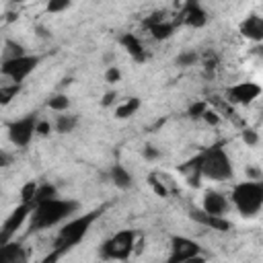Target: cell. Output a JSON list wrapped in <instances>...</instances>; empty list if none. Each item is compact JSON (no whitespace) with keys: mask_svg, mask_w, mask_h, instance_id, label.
Returning <instances> with one entry per match:
<instances>
[{"mask_svg":"<svg viewBox=\"0 0 263 263\" xmlns=\"http://www.w3.org/2000/svg\"><path fill=\"white\" fill-rule=\"evenodd\" d=\"M80 203L70 197H53L47 201H41L33 205V212L29 216V232H41L53 226H62L68 222L74 214H78Z\"/></svg>","mask_w":263,"mask_h":263,"instance_id":"1","label":"cell"},{"mask_svg":"<svg viewBox=\"0 0 263 263\" xmlns=\"http://www.w3.org/2000/svg\"><path fill=\"white\" fill-rule=\"evenodd\" d=\"M105 210H107V205H101V208H95V210H90V212H86V214L74 216V218H70L68 222H64L62 228L58 230V236H55L51 249H58V251H62L64 255L70 253L76 245L82 242V238L88 234L90 226L103 216Z\"/></svg>","mask_w":263,"mask_h":263,"instance_id":"2","label":"cell"},{"mask_svg":"<svg viewBox=\"0 0 263 263\" xmlns=\"http://www.w3.org/2000/svg\"><path fill=\"white\" fill-rule=\"evenodd\" d=\"M228 201L242 218H257L263 210V183L251 179L236 183L230 191Z\"/></svg>","mask_w":263,"mask_h":263,"instance_id":"3","label":"cell"},{"mask_svg":"<svg viewBox=\"0 0 263 263\" xmlns=\"http://www.w3.org/2000/svg\"><path fill=\"white\" fill-rule=\"evenodd\" d=\"M197 156H199L201 177H205L210 181H230L234 177L232 160H230V156H228V152L224 150L222 144L208 146Z\"/></svg>","mask_w":263,"mask_h":263,"instance_id":"4","label":"cell"},{"mask_svg":"<svg viewBox=\"0 0 263 263\" xmlns=\"http://www.w3.org/2000/svg\"><path fill=\"white\" fill-rule=\"evenodd\" d=\"M138 240V230L134 228H123L115 234H111L103 245L99 247V257L103 261H125L132 257Z\"/></svg>","mask_w":263,"mask_h":263,"instance_id":"5","label":"cell"},{"mask_svg":"<svg viewBox=\"0 0 263 263\" xmlns=\"http://www.w3.org/2000/svg\"><path fill=\"white\" fill-rule=\"evenodd\" d=\"M39 62H41L39 55L25 53V55H21V58L0 62V74H2L4 78H8L12 84H23V82L37 70Z\"/></svg>","mask_w":263,"mask_h":263,"instance_id":"6","label":"cell"},{"mask_svg":"<svg viewBox=\"0 0 263 263\" xmlns=\"http://www.w3.org/2000/svg\"><path fill=\"white\" fill-rule=\"evenodd\" d=\"M37 123H39V113L33 111V113H27L14 121L8 123L6 132H8V142L14 146V148H27L33 138H35V132H37Z\"/></svg>","mask_w":263,"mask_h":263,"instance_id":"7","label":"cell"},{"mask_svg":"<svg viewBox=\"0 0 263 263\" xmlns=\"http://www.w3.org/2000/svg\"><path fill=\"white\" fill-rule=\"evenodd\" d=\"M201 255V245L189 236L173 234L168 240V257L166 263H187L191 257Z\"/></svg>","mask_w":263,"mask_h":263,"instance_id":"8","label":"cell"},{"mask_svg":"<svg viewBox=\"0 0 263 263\" xmlns=\"http://www.w3.org/2000/svg\"><path fill=\"white\" fill-rule=\"evenodd\" d=\"M31 212H33V205H31V203H18V205L4 218V222L0 224V245L14 240V234H16V232L23 228V224L29 220Z\"/></svg>","mask_w":263,"mask_h":263,"instance_id":"9","label":"cell"},{"mask_svg":"<svg viewBox=\"0 0 263 263\" xmlns=\"http://www.w3.org/2000/svg\"><path fill=\"white\" fill-rule=\"evenodd\" d=\"M261 92H263L261 84L245 80V82H236L226 88V101L232 105H251L255 99L261 97Z\"/></svg>","mask_w":263,"mask_h":263,"instance_id":"10","label":"cell"},{"mask_svg":"<svg viewBox=\"0 0 263 263\" xmlns=\"http://www.w3.org/2000/svg\"><path fill=\"white\" fill-rule=\"evenodd\" d=\"M146 29H148V33L156 39V41H166V39H171L173 35H175V31H177V21H168L166 16H164V12H154V14H150L148 18H144V23H142Z\"/></svg>","mask_w":263,"mask_h":263,"instance_id":"11","label":"cell"},{"mask_svg":"<svg viewBox=\"0 0 263 263\" xmlns=\"http://www.w3.org/2000/svg\"><path fill=\"white\" fill-rule=\"evenodd\" d=\"M177 25H185V27H191V29H201V27L208 25V12L199 2L189 0L181 6L179 16H177Z\"/></svg>","mask_w":263,"mask_h":263,"instance_id":"12","label":"cell"},{"mask_svg":"<svg viewBox=\"0 0 263 263\" xmlns=\"http://www.w3.org/2000/svg\"><path fill=\"white\" fill-rule=\"evenodd\" d=\"M189 218L199 226H205L218 232H228L232 226L230 220H226V216H212V214H205L201 208H189Z\"/></svg>","mask_w":263,"mask_h":263,"instance_id":"13","label":"cell"},{"mask_svg":"<svg viewBox=\"0 0 263 263\" xmlns=\"http://www.w3.org/2000/svg\"><path fill=\"white\" fill-rule=\"evenodd\" d=\"M230 208V201L224 193L216 191V189H210L203 193V199H201V210L205 214H212V216H226Z\"/></svg>","mask_w":263,"mask_h":263,"instance_id":"14","label":"cell"},{"mask_svg":"<svg viewBox=\"0 0 263 263\" xmlns=\"http://www.w3.org/2000/svg\"><path fill=\"white\" fill-rule=\"evenodd\" d=\"M238 31L249 41H255V43L263 41V16H259V14L245 16L240 21V25H238Z\"/></svg>","mask_w":263,"mask_h":263,"instance_id":"15","label":"cell"},{"mask_svg":"<svg viewBox=\"0 0 263 263\" xmlns=\"http://www.w3.org/2000/svg\"><path fill=\"white\" fill-rule=\"evenodd\" d=\"M107 177H109V183H111L115 189H119V191H127V189L134 187V175H132L123 164H119V162L111 164Z\"/></svg>","mask_w":263,"mask_h":263,"instance_id":"16","label":"cell"},{"mask_svg":"<svg viewBox=\"0 0 263 263\" xmlns=\"http://www.w3.org/2000/svg\"><path fill=\"white\" fill-rule=\"evenodd\" d=\"M119 43H121V47L136 60V62H146L148 60V51H146V47H144V43L140 41V37L138 35H134V33H123L121 37H119Z\"/></svg>","mask_w":263,"mask_h":263,"instance_id":"17","label":"cell"},{"mask_svg":"<svg viewBox=\"0 0 263 263\" xmlns=\"http://www.w3.org/2000/svg\"><path fill=\"white\" fill-rule=\"evenodd\" d=\"M0 263H27V251L18 240L0 245Z\"/></svg>","mask_w":263,"mask_h":263,"instance_id":"18","label":"cell"},{"mask_svg":"<svg viewBox=\"0 0 263 263\" xmlns=\"http://www.w3.org/2000/svg\"><path fill=\"white\" fill-rule=\"evenodd\" d=\"M179 171L183 173L189 187H199L201 185V171H199V156L197 154L193 158H189L185 164H181Z\"/></svg>","mask_w":263,"mask_h":263,"instance_id":"19","label":"cell"},{"mask_svg":"<svg viewBox=\"0 0 263 263\" xmlns=\"http://www.w3.org/2000/svg\"><path fill=\"white\" fill-rule=\"evenodd\" d=\"M76 125H78V115L68 113V111L66 113H58V117L53 121V129L58 134H72L76 129Z\"/></svg>","mask_w":263,"mask_h":263,"instance_id":"20","label":"cell"},{"mask_svg":"<svg viewBox=\"0 0 263 263\" xmlns=\"http://www.w3.org/2000/svg\"><path fill=\"white\" fill-rule=\"evenodd\" d=\"M140 105H142L140 97H129V99H125L123 103H119V105L115 107V117H117V119H127V117H132L134 113H138Z\"/></svg>","mask_w":263,"mask_h":263,"instance_id":"21","label":"cell"},{"mask_svg":"<svg viewBox=\"0 0 263 263\" xmlns=\"http://www.w3.org/2000/svg\"><path fill=\"white\" fill-rule=\"evenodd\" d=\"M25 53H27V49H25V45H23V43H18V41L6 39V41L2 43V62H6V60H14V58H21V55H25Z\"/></svg>","mask_w":263,"mask_h":263,"instance_id":"22","label":"cell"},{"mask_svg":"<svg viewBox=\"0 0 263 263\" xmlns=\"http://www.w3.org/2000/svg\"><path fill=\"white\" fill-rule=\"evenodd\" d=\"M53 197H60L58 195V187L53 183H41L37 185V191H35V197H33V205L41 203V201H47V199H53Z\"/></svg>","mask_w":263,"mask_h":263,"instance_id":"23","label":"cell"},{"mask_svg":"<svg viewBox=\"0 0 263 263\" xmlns=\"http://www.w3.org/2000/svg\"><path fill=\"white\" fill-rule=\"evenodd\" d=\"M21 88H23V84H12V82L0 84V107L12 103V99H16V95L21 92Z\"/></svg>","mask_w":263,"mask_h":263,"instance_id":"24","label":"cell"},{"mask_svg":"<svg viewBox=\"0 0 263 263\" xmlns=\"http://www.w3.org/2000/svg\"><path fill=\"white\" fill-rule=\"evenodd\" d=\"M199 62V53L195 49H183L177 58H175V64L181 66V68H191Z\"/></svg>","mask_w":263,"mask_h":263,"instance_id":"25","label":"cell"},{"mask_svg":"<svg viewBox=\"0 0 263 263\" xmlns=\"http://www.w3.org/2000/svg\"><path fill=\"white\" fill-rule=\"evenodd\" d=\"M47 107L51 111H55V113H66L70 109V99L66 95H62V92L60 95H53V97L47 99Z\"/></svg>","mask_w":263,"mask_h":263,"instance_id":"26","label":"cell"},{"mask_svg":"<svg viewBox=\"0 0 263 263\" xmlns=\"http://www.w3.org/2000/svg\"><path fill=\"white\" fill-rule=\"evenodd\" d=\"M208 109H210V105H208L205 101H193V103L187 107V115H189L191 119H201Z\"/></svg>","mask_w":263,"mask_h":263,"instance_id":"27","label":"cell"},{"mask_svg":"<svg viewBox=\"0 0 263 263\" xmlns=\"http://www.w3.org/2000/svg\"><path fill=\"white\" fill-rule=\"evenodd\" d=\"M37 185L35 181H27L23 187H21V203H31L33 197H35V191H37ZM33 205V203H31Z\"/></svg>","mask_w":263,"mask_h":263,"instance_id":"28","label":"cell"},{"mask_svg":"<svg viewBox=\"0 0 263 263\" xmlns=\"http://www.w3.org/2000/svg\"><path fill=\"white\" fill-rule=\"evenodd\" d=\"M70 6H72V2H70V0H49V2H47V6H45V10H47L49 14H58V12L68 10Z\"/></svg>","mask_w":263,"mask_h":263,"instance_id":"29","label":"cell"},{"mask_svg":"<svg viewBox=\"0 0 263 263\" xmlns=\"http://www.w3.org/2000/svg\"><path fill=\"white\" fill-rule=\"evenodd\" d=\"M240 138H242V142H245L247 146H257V144H259V134H257L253 127H245L242 134H240Z\"/></svg>","mask_w":263,"mask_h":263,"instance_id":"30","label":"cell"},{"mask_svg":"<svg viewBox=\"0 0 263 263\" xmlns=\"http://www.w3.org/2000/svg\"><path fill=\"white\" fill-rule=\"evenodd\" d=\"M105 80H107L109 84H115V82H119V80H121V70H119L115 64H111V66L105 70Z\"/></svg>","mask_w":263,"mask_h":263,"instance_id":"31","label":"cell"},{"mask_svg":"<svg viewBox=\"0 0 263 263\" xmlns=\"http://www.w3.org/2000/svg\"><path fill=\"white\" fill-rule=\"evenodd\" d=\"M142 156H144L148 162H152V160H158V158H160V150H158L156 146H152V144H146V146L142 148Z\"/></svg>","mask_w":263,"mask_h":263,"instance_id":"32","label":"cell"},{"mask_svg":"<svg viewBox=\"0 0 263 263\" xmlns=\"http://www.w3.org/2000/svg\"><path fill=\"white\" fill-rule=\"evenodd\" d=\"M150 185L154 187V191H156L158 195L166 197V193H168V191H166V187H164V181L160 183V181H156V177H150Z\"/></svg>","mask_w":263,"mask_h":263,"instance_id":"33","label":"cell"},{"mask_svg":"<svg viewBox=\"0 0 263 263\" xmlns=\"http://www.w3.org/2000/svg\"><path fill=\"white\" fill-rule=\"evenodd\" d=\"M115 99H117V90H109V92H105L101 105L103 107H111V105H115Z\"/></svg>","mask_w":263,"mask_h":263,"instance_id":"34","label":"cell"},{"mask_svg":"<svg viewBox=\"0 0 263 263\" xmlns=\"http://www.w3.org/2000/svg\"><path fill=\"white\" fill-rule=\"evenodd\" d=\"M205 123H210V125H216L218 121H220V117H218V113L216 111H212V109H208L205 113H203V117H201Z\"/></svg>","mask_w":263,"mask_h":263,"instance_id":"35","label":"cell"},{"mask_svg":"<svg viewBox=\"0 0 263 263\" xmlns=\"http://www.w3.org/2000/svg\"><path fill=\"white\" fill-rule=\"evenodd\" d=\"M51 132V125L47 123V121H43V119H39V123H37V132H35V136H47Z\"/></svg>","mask_w":263,"mask_h":263,"instance_id":"36","label":"cell"},{"mask_svg":"<svg viewBox=\"0 0 263 263\" xmlns=\"http://www.w3.org/2000/svg\"><path fill=\"white\" fill-rule=\"evenodd\" d=\"M10 162H12V154H8L6 150H0V168L8 166Z\"/></svg>","mask_w":263,"mask_h":263,"instance_id":"37","label":"cell"},{"mask_svg":"<svg viewBox=\"0 0 263 263\" xmlns=\"http://www.w3.org/2000/svg\"><path fill=\"white\" fill-rule=\"evenodd\" d=\"M187 263H208V259H205L203 255H195V257H191Z\"/></svg>","mask_w":263,"mask_h":263,"instance_id":"38","label":"cell"}]
</instances>
